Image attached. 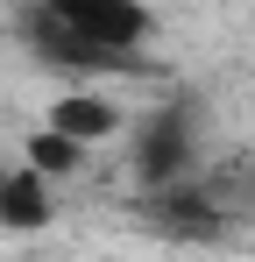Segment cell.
I'll return each mask as SVG.
<instances>
[{
    "label": "cell",
    "instance_id": "3",
    "mask_svg": "<svg viewBox=\"0 0 255 262\" xmlns=\"http://www.w3.org/2000/svg\"><path fill=\"white\" fill-rule=\"evenodd\" d=\"M42 128L71 135L78 149H99V142H114V135H121V106H114L107 92H92V85H71V92H57V99H50Z\"/></svg>",
    "mask_w": 255,
    "mask_h": 262
},
{
    "label": "cell",
    "instance_id": "1",
    "mask_svg": "<svg viewBox=\"0 0 255 262\" xmlns=\"http://www.w3.org/2000/svg\"><path fill=\"white\" fill-rule=\"evenodd\" d=\"M156 36V14L149 0H36L22 14V43L36 64L50 71H71V78H92V71H128Z\"/></svg>",
    "mask_w": 255,
    "mask_h": 262
},
{
    "label": "cell",
    "instance_id": "4",
    "mask_svg": "<svg viewBox=\"0 0 255 262\" xmlns=\"http://www.w3.org/2000/svg\"><path fill=\"white\" fill-rule=\"evenodd\" d=\"M57 220V199H50V177L29 170V163H7L0 170V227H14V234H36Z\"/></svg>",
    "mask_w": 255,
    "mask_h": 262
},
{
    "label": "cell",
    "instance_id": "5",
    "mask_svg": "<svg viewBox=\"0 0 255 262\" xmlns=\"http://www.w3.org/2000/svg\"><path fill=\"white\" fill-rule=\"evenodd\" d=\"M85 156H92V149H78L71 135H57V128H36L29 142H22V163H29V170H42V177H71V170H85Z\"/></svg>",
    "mask_w": 255,
    "mask_h": 262
},
{
    "label": "cell",
    "instance_id": "2",
    "mask_svg": "<svg viewBox=\"0 0 255 262\" xmlns=\"http://www.w3.org/2000/svg\"><path fill=\"white\" fill-rule=\"evenodd\" d=\"M128 177L142 184V199L199 177V128H192L184 106H163V114L135 121V135H128Z\"/></svg>",
    "mask_w": 255,
    "mask_h": 262
}]
</instances>
